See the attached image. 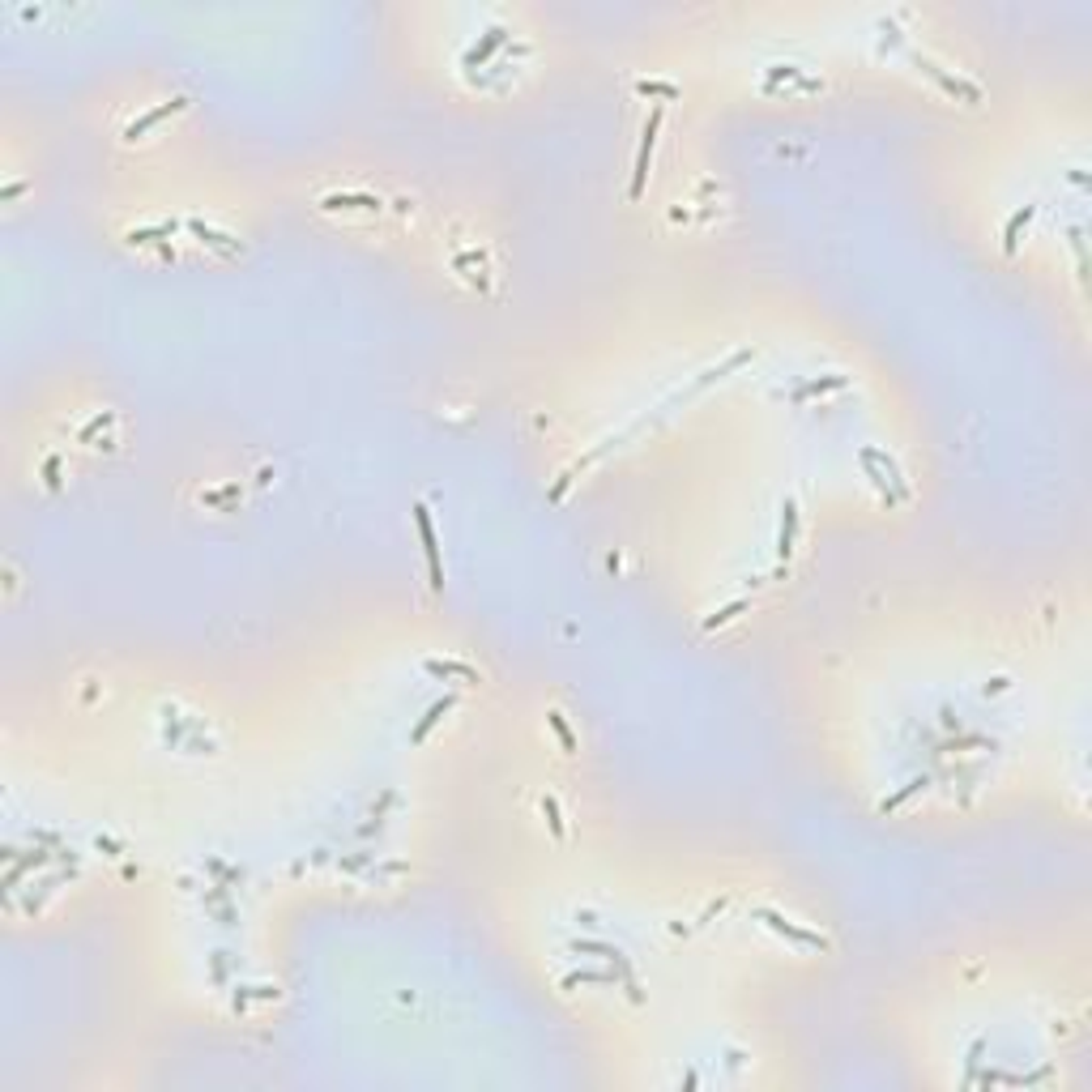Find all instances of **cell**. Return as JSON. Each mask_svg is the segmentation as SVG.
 <instances>
[{"instance_id": "6da1fadb", "label": "cell", "mask_w": 1092, "mask_h": 1092, "mask_svg": "<svg viewBox=\"0 0 1092 1092\" xmlns=\"http://www.w3.org/2000/svg\"><path fill=\"white\" fill-rule=\"evenodd\" d=\"M568 952H576V956H598V960H606V965H611V968L619 973L623 990H628V995L636 998V1003L644 998L640 981H636V973H631V965H628V956H623V948L606 943V938H572V943H568Z\"/></svg>"}, {"instance_id": "7a4b0ae2", "label": "cell", "mask_w": 1092, "mask_h": 1092, "mask_svg": "<svg viewBox=\"0 0 1092 1092\" xmlns=\"http://www.w3.org/2000/svg\"><path fill=\"white\" fill-rule=\"evenodd\" d=\"M751 918H756L759 926H769L772 935H781V938H789L794 948H807V952H828V935H819V930H807V926H799V922H789L785 913H777L772 905H756L751 909Z\"/></svg>"}, {"instance_id": "3957f363", "label": "cell", "mask_w": 1092, "mask_h": 1092, "mask_svg": "<svg viewBox=\"0 0 1092 1092\" xmlns=\"http://www.w3.org/2000/svg\"><path fill=\"white\" fill-rule=\"evenodd\" d=\"M661 120H666V112H661V107H653V112H649V120H644L640 145H636V163H631V184H628V201H640V196H644V184H649V167H653V150H658V133H661Z\"/></svg>"}, {"instance_id": "277c9868", "label": "cell", "mask_w": 1092, "mask_h": 1092, "mask_svg": "<svg viewBox=\"0 0 1092 1092\" xmlns=\"http://www.w3.org/2000/svg\"><path fill=\"white\" fill-rule=\"evenodd\" d=\"M905 56H909L913 65H918V69H922L926 77H930V82L943 85V94L960 98V103H968V107H973V103H981V90H978V85L968 82V77H960V73H948L935 56H926V52H918V47H905Z\"/></svg>"}, {"instance_id": "5b68a950", "label": "cell", "mask_w": 1092, "mask_h": 1092, "mask_svg": "<svg viewBox=\"0 0 1092 1092\" xmlns=\"http://www.w3.org/2000/svg\"><path fill=\"white\" fill-rule=\"evenodd\" d=\"M858 462H862V470H867V478H870V482H875V487L883 491V500H888V508L897 504V500L888 495V487H897V495H909V487H905V474H900V465L892 462V457H888V452H883V449H870V444H867V449L858 452Z\"/></svg>"}, {"instance_id": "8992f818", "label": "cell", "mask_w": 1092, "mask_h": 1092, "mask_svg": "<svg viewBox=\"0 0 1092 1092\" xmlns=\"http://www.w3.org/2000/svg\"><path fill=\"white\" fill-rule=\"evenodd\" d=\"M414 525H419V538H422V555H427V572H432V589L435 593H444V560H440V538H435V521H432V508L414 504Z\"/></svg>"}, {"instance_id": "52a82bcc", "label": "cell", "mask_w": 1092, "mask_h": 1092, "mask_svg": "<svg viewBox=\"0 0 1092 1092\" xmlns=\"http://www.w3.org/2000/svg\"><path fill=\"white\" fill-rule=\"evenodd\" d=\"M184 107H193V94H171L167 103H158V107H150V112H141L137 120H128V124L120 128V137H124V141H141L150 128H158L163 120H171V115H180Z\"/></svg>"}, {"instance_id": "ba28073f", "label": "cell", "mask_w": 1092, "mask_h": 1092, "mask_svg": "<svg viewBox=\"0 0 1092 1092\" xmlns=\"http://www.w3.org/2000/svg\"><path fill=\"white\" fill-rule=\"evenodd\" d=\"M316 210L321 213H380L384 201H380L376 193H324L321 201H316Z\"/></svg>"}, {"instance_id": "9c48e42d", "label": "cell", "mask_w": 1092, "mask_h": 1092, "mask_svg": "<svg viewBox=\"0 0 1092 1092\" xmlns=\"http://www.w3.org/2000/svg\"><path fill=\"white\" fill-rule=\"evenodd\" d=\"M184 231H188V235H193L201 248H213V253H223V256L243 253V239L231 235V231H218V226H210V223H201V218H188V223H184Z\"/></svg>"}, {"instance_id": "30bf717a", "label": "cell", "mask_w": 1092, "mask_h": 1092, "mask_svg": "<svg viewBox=\"0 0 1092 1092\" xmlns=\"http://www.w3.org/2000/svg\"><path fill=\"white\" fill-rule=\"evenodd\" d=\"M799 525H802L799 500H794V495H785V500H781V525H777V560H781V563H789L794 546H799Z\"/></svg>"}, {"instance_id": "8fae6325", "label": "cell", "mask_w": 1092, "mask_h": 1092, "mask_svg": "<svg viewBox=\"0 0 1092 1092\" xmlns=\"http://www.w3.org/2000/svg\"><path fill=\"white\" fill-rule=\"evenodd\" d=\"M457 700H462V696H457V691H449V696H444V700H435V704H427V713H422L419 721H414V726H410V742H414V747H422V742H427V734H432V730L440 726V721H444V717H449L452 709H457Z\"/></svg>"}, {"instance_id": "7c38bea8", "label": "cell", "mask_w": 1092, "mask_h": 1092, "mask_svg": "<svg viewBox=\"0 0 1092 1092\" xmlns=\"http://www.w3.org/2000/svg\"><path fill=\"white\" fill-rule=\"evenodd\" d=\"M508 43V26H491V30H482V39L478 43H470L462 52V69H474V65H487L491 60V52L495 47H504Z\"/></svg>"}, {"instance_id": "4fadbf2b", "label": "cell", "mask_w": 1092, "mask_h": 1092, "mask_svg": "<svg viewBox=\"0 0 1092 1092\" xmlns=\"http://www.w3.org/2000/svg\"><path fill=\"white\" fill-rule=\"evenodd\" d=\"M422 674H432V679H457V683H482V674L470 666V661H452V658H427L422 661Z\"/></svg>"}, {"instance_id": "5bb4252c", "label": "cell", "mask_w": 1092, "mask_h": 1092, "mask_svg": "<svg viewBox=\"0 0 1092 1092\" xmlns=\"http://www.w3.org/2000/svg\"><path fill=\"white\" fill-rule=\"evenodd\" d=\"M1037 218V201H1024L1020 210L1008 218V226H1003V253L1016 256V248H1020V235L1028 231V223Z\"/></svg>"}, {"instance_id": "9a60e30c", "label": "cell", "mask_w": 1092, "mask_h": 1092, "mask_svg": "<svg viewBox=\"0 0 1092 1092\" xmlns=\"http://www.w3.org/2000/svg\"><path fill=\"white\" fill-rule=\"evenodd\" d=\"M449 265L457 269L462 278H470L474 286H482V291H487V278H482V273H487V253H482V248H470V253H452V256H449Z\"/></svg>"}, {"instance_id": "2e32d148", "label": "cell", "mask_w": 1092, "mask_h": 1092, "mask_svg": "<svg viewBox=\"0 0 1092 1092\" xmlns=\"http://www.w3.org/2000/svg\"><path fill=\"white\" fill-rule=\"evenodd\" d=\"M840 389H849V376L845 372H828V376H815V380H807L799 392H794V402H807V397H824V392H840Z\"/></svg>"}, {"instance_id": "e0dca14e", "label": "cell", "mask_w": 1092, "mask_h": 1092, "mask_svg": "<svg viewBox=\"0 0 1092 1092\" xmlns=\"http://www.w3.org/2000/svg\"><path fill=\"white\" fill-rule=\"evenodd\" d=\"M615 968H576V973H563L560 990H576V986H615Z\"/></svg>"}, {"instance_id": "ac0fdd59", "label": "cell", "mask_w": 1092, "mask_h": 1092, "mask_svg": "<svg viewBox=\"0 0 1092 1092\" xmlns=\"http://www.w3.org/2000/svg\"><path fill=\"white\" fill-rule=\"evenodd\" d=\"M747 611H751V598H734V602L717 606L713 615H704L700 628H704V631H717V628H726V623H734L739 615H747Z\"/></svg>"}, {"instance_id": "d6986e66", "label": "cell", "mask_w": 1092, "mask_h": 1092, "mask_svg": "<svg viewBox=\"0 0 1092 1092\" xmlns=\"http://www.w3.org/2000/svg\"><path fill=\"white\" fill-rule=\"evenodd\" d=\"M546 726L555 730V739H560V747H563V756H576V730L568 726V717H563V709H546Z\"/></svg>"}, {"instance_id": "ffe728a7", "label": "cell", "mask_w": 1092, "mask_h": 1092, "mask_svg": "<svg viewBox=\"0 0 1092 1092\" xmlns=\"http://www.w3.org/2000/svg\"><path fill=\"white\" fill-rule=\"evenodd\" d=\"M107 427H115V410H98V414H90V419L77 427V444H94Z\"/></svg>"}, {"instance_id": "44dd1931", "label": "cell", "mask_w": 1092, "mask_h": 1092, "mask_svg": "<svg viewBox=\"0 0 1092 1092\" xmlns=\"http://www.w3.org/2000/svg\"><path fill=\"white\" fill-rule=\"evenodd\" d=\"M538 811H542L546 828H551V837H555V840L568 837V824H563V811H560V799H555V794H542V799H538Z\"/></svg>"}, {"instance_id": "7402d4cb", "label": "cell", "mask_w": 1092, "mask_h": 1092, "mask_svg": "<svg viewBox=\"0 0 1092 1092\" xmlns=\"http://www.w3.org/2000/svg\"><path fill=\"white\" fill-rule=\"evenodd\" d=\"M175 226L180 223H154V226H133L128 231V243H163V239H171L175 235Z\"/></svg>"}, {"instance_id": "603a6c76", "label": "cell", "mask_w": 1092, "mask_h": 1092, "mask_svg": "<svg viewBox=\"0 0 1092 1092\" xmlns=\"http://www.w3.org/2000/svg\"><path fill=\"white\" fill-rule=\"evenodd\" d=\"M922 789H926V777H909V781L900 785L897 794H888V799H879V815H892V811H897V807H900V802H905V799H913V794H922Z\"/></svg>"}, {"instance_id": "cb8c5ba5", "label": "cell", "mask_w": 1092, "mask_h": 1092, "mask_svg": "<svg viewBox=\"0 0 1092 1092\" xmlns=\"http://www.w3.org/2000/svg\"><path fill=\"white\" fill-rule=\"evenodd\" d=\"M636 94H644V98H666V103H670V98L683 94V85L658 82V77H640V82H636Z\"/></svg>"}, {"instance_id": "d4e9b609", "label": "cell", "mask_w": 1092, "mask_h": 1092, "mask_svg": "<svg viewBox=\"0 0 1092 1092\" xmlns=\"http://www.w3.org/2000/svg\"><path fill=\"white\" fill-rule=\"evenodd\" d=\"M43 487H47V491H60V452H52V457L43 462Z\"/></svg>"}, {"instance_id": "484cf974", "label": "cell", "mask_w": 1092, "mask_h": 1092, "mask_svg": "<svg viewBox=\"0 0 1092 1092\" xmlns=\"http://www.w3.org/2000/svg\"><path fill=\"white\" fill-rule=\"evenodd\" d=\"M235 495H239V482H231V487H223V491H205L201 504H226V500H235Z\"/></svg>"}, {"instance_id": "4316f807", "label": "cell", "mask_w": 1092, "mask_h": 1092, "mask_svg": "<svg viewBox=\"0 0 1092 1092\" xmlns=\"http://www.w3.org/2000/svg\"><path fill=\"white\" fill-rule=\"evenodd\" d=\"M1008 687H1011V679H1003V674H998V679H990V683H986V696H990V691L998 696V691H1008Z\"/></svg>"}, {"instance_id": "83f0119b", "label": "cell", "mask_w": 1092, "mask_h": 1092, "mask_svg": "<svg viewBox=\"0 0 1092 1092\" xmlns=\"http://www.w3.org/2000/svg\"><path fill=\"white\" fill-rule=\"evenodd\" d=\"M94 845H98V849H107V854H112V858H120V845H115L112 837H98Z\"/></svg>"}, {"instance_id": "f1b7e54d", "label": "cell", "mask_w": 1092, "mask_h": 1092, "mask_svg": "<svg viewBox=\"0 0 1092 1092\" xmlns=\"http://www.w3.org/2000/svg\"><path fill=\"white\" fill-rule=\"evenodd\" d=\"M22 193H26V184H9L0 196H5V201H14V196H22Z\"/></svg>"}]
</instances>
